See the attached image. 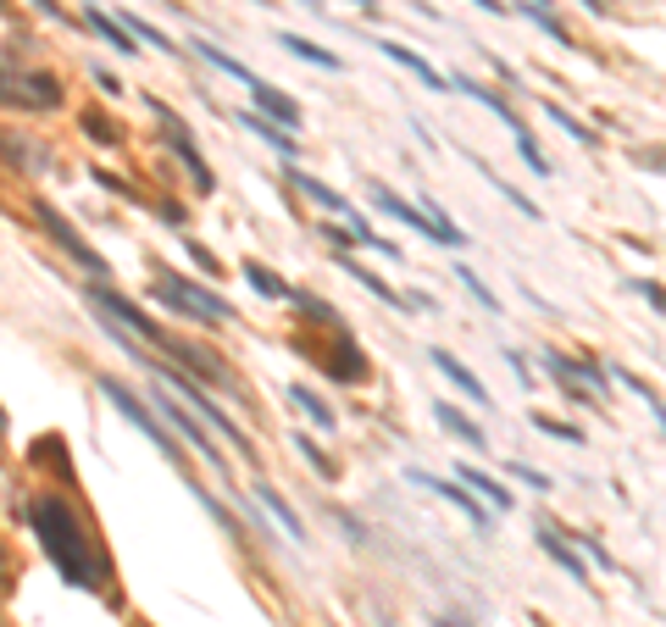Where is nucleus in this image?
I'll list each match as a JSON object with an SVG mask.
<instances>
[{
	"instance_id": "nucleus-21",
	"label": "nucleus",
	"mask_w": 666,
	"mask_h": 627,
	"mask_svg": "<svg viewBox=\"0 0 666 627\" xmlns=\"http://www.w3.org/2000/svg\"><path fill=\"white\" fill-rule=\"evenodd\" d=\"M333 266H345V273H351V278H356L361 289H372V295H378L383 306H394V311H405V306H411V300H405V295H394V289H389V284H383L378 273H367V266H356L351 255H340V261H333Z\"/></svg>"
},
{
	"instance_id": "nucleus-31",
	"label": "nucleus",
	"mask_w": 666,
	"mask_h": 627,
	"mask_svg": "<svg viewBox=\"0 0 666 627\" xmlns=\"http://www.w3.org/2000/svg\"><path fill=\"white\" fill-rule=\"evenodd\" d=\"M517 12H523V18H533V23H539V29H544L555 45H566V29H561L555 18H544V12H539V0H517Z\"/></svg>"
},
{
	"instance_id": "nucleus-9",
	"label": "nucleus",
	"mask_w": 666,
	"mask_h": 627,
	"mask_svg": "<svg viewBox=\"0 0 666 627\" xmlns=\"http://www.w3.org/2000/svg\"><path fill=\"white\" fill-rule=\"evenodd\" d=\"M405 478H411V483H423V489H434L439 500H450L456 511H467V516L478 522V533H489V511H483V500H478L461 478H434V472H423V467H411Z\"/></svg>"
},
{
	"instance_id": "nucleus-48",
	"label": "nucleus",
	"mask_w": 666,
	"mask_h": 627,
	"mask_svg": "<svg viewBox=\"0 0 666 627\" xmlns=\"http://www.w3.org/2000/svg\"><path fill=\"white\" fill-rule=\"evenodd\" d=\"M7 7H12V0H0V18H7Z\"/></svg>"
},
{
	"instance_id": "nucleus-23",
	"label": "nucleus",
	"mask_w": 666,
	"mask_h": 627,
	"mask_svg": "<svg viewBox=\"0 0 666 627\" xmlns=\"http://www.w3.org/2000/svg\"><path fill=\"white\" fill-rule=\"evenodd\" d=\"M256 494H262V505L273 511V522L289 533V539H295V545H306V527H300V516H295V511L278 500V489H273V483H256Z\"/></svg>"
},
{
	"instance_id": "nucleus-27",
	"label": "nucleus",
	"mask_w": 666,
	"mask_h": 627,
	"mask_svg": "<svg viewBox=\"0 0 666 627\" xmlns=\"http://www.w3.org/2000/svg\"><path fill=\"white\" fill-rule=\"evenodd\" d=\"M472 167H478V172H483V178H489V184H494V190H500V195H506V201H512V206H517V212H523V217H533V223H539V206H533V201H528V195H523V190H512V184H506V178H494V172H489V167H483V161H478V156H472Z\"/></svg>"
},
{
	"instance_id": "nucleus-39",
	"label": "nucleus",
	"mask_w": 666,
	"mask_h": 627,
	"mask_svg": "<svg viewBox=\"0 0 666 627\" xmlns=\"http://www.w3.org/2000/svg\"><path fill=\"white\" fill-rule=\"evenodd\" d=\"M28 7H39L50 23H67V7H61V0H28Z\"/></svg>"
},
{
	"instance_id": "nucleus-24",
	"label": "nucleus",
	"mask_w": 666,
	"mask_h": 627,
	"mask_svg": "<svg viewBox=\"0 0 666 627\" xmlns=\"http://www.w3.org/2000/svg\"><path fill=\"white\" fill-rule=\"evenodd\" d=\"M289 400H295V406H300V411H306V417L322 428V433H333V428H340V417H333V406H322V400H317L306 384H289Z\"/></svg>"
},
{
	"instance_id": "nucleus-37",
	"label": "nucleus",
	"mask_w": 666,
	"mask_h": 627,
	"mask_svg": "<svg viewBox=\"0 0 666 627\" xmlns=\"http://www.w3.org/2000/svg\"><path fill=\"white\" fill-rule=\"evenodd\" d=\"M572 539H577V550H589V556H595V561H600V567H606V572H617V561H611V556H606V545H600V539H595V533H572Z\"/></svg>"
},
{
	"instance_id": "nucleus-11",
	"label": "nucleus",
	"mask_w": 666,
	"mask_h": 627,
	"mask_svg": "<svg viewBox=\"0 0 666 627\" xmlns=\"http://www.w3.org/2000/svg\"><path fill=\"white\" fill-rule=\"evenodd\" d=\"M428 362H434V367H439V373H445V378H450V384H456V389L472 400V406H489V389H483V378H478L472 367H461L450 350H439V344H434V350H428Z\"/></svg>"
},
{
	"instance_id": "nucleus-36",
	"label": "nucleus",
	"mask_w": 666,
	"mask_h": 627,
	"mask_svg": "<svg viewBox=\"0 0 666 627\" xmlns=\"http://www.w3.org/2000/svg\"><path fill=\"white\" fill-rule=\"evenodd\" d=\"M83 128H90V139H95V145H117V139H123V134H117L101 112H83Z\"/></svg>"
},
{
	"instance_id": "nucleus-16",
	"label": "nucleus",
	"mask_w": 666,
	"mask_h": 627,
	"mask_svg": "<svg viewBox=\"0 0 666 627\" xmlns=\"http://www.w3.org/2000/svg\"><path fill=\"white\" fill-rule=\"evenodd\" d=\"M83 18H90V29H95L112 50H123V56H134V50H139V45H134V29H128V23H112V18L101 12V0H83Z\"/></svg>"
},
{
	"instance_id": "nucleus-49",
	"label": "nucleus",
	"mask_w": 666,
	"mask_h": 627,
	"mask_svg": "<svg viewBox=\"0 0 666 627\" xmlns=\"http://www.w3.org/2000/svg\"><path fill=\"white\" fill-rule=\"evenodd\" d=\"M256 7H278V0H256Z\"/></svg>"
},
{
	"instance_id": "nucleus-33",
	"label": "nucleus",
	"mask_w": 666,
	"mask_h": 627,
	"mask_svg": "<svg viewBox=\"0 0 666 627\" xmlns=\"http://www.w3.org/2000/svg\"><path fill=\"white\" fill-rule=\"evenodd\" d=\"M184 250H190V261L200 266V273H206V278H222V273H228V266H217V255H211V250H206L200 239H184Z\"/></svg>"
},
{
	"instance_id": "nucleus-26",
	"label": "nucleus",
	"mask_w": 666,
	"mask_h": 627,
	"mask_svg": "<svg viewBox=\"0 0 666 627\" xmlns=\"http://www.w3.org/2000/svg\"><path fill=\"white\" fill-rule=\"evenodd\" d=\"M544 117H550V123H555L561 134H572L577 145H595V128H589V123H577V117H572L566 106H555V101H544Z\"/></svg>"
},
{
	"instance_id": "nucleus-1",
	"label": "nucleus",
	"mask_w": 666,
	"mask_h": 627,
	"mask_svg": "<svg viewBox=\"0 0 666 627\" xmlns=\"http://www.w3.org/2000/svg\"><path fill=\"white\" fill-rule=\"evenodd\" d=\"M28 527H34L39 550L50 556V567L61 572V583L101 589V561L90 556V539H83V527H78V516L61 494H34L28 500Z\"/></svg>"
},
{
	"instance_id": "nucleus-2",
	"label": "nucleus",
	"mask_w": 666,
	"mask_h": 627,
	"mask_svg": "<svg viewBox=\"0 0 666 627\" xmlns=\"http://www.w3.org/2000/svg\"><path fill=\"white\" fill-rule=\"evenodd\" d=\"M150 300H156V306H166L173 317H184V322H206V328L233 317V306H228L222 295H211V289H200V284L179 278L173 266H161V261H156V273H150Z\"/></svg>"
},
{
	"instance_id": "nucleus-6",
	"label": "nucleus",
	"mask_w": 666,
	"mask_h": 627,
	"mask_svg": "<svg viewBox=\"0 0 666 627\" xmlns=\"http://www.w3.org/2000/svg\"><path fill=\"white\" fill-rule=\"evenodd\" d=\"M101 395H106V400H112V406H117V411H123V417H128V422H134V428H139V433H145L150 444H156V451H161L166 461H179L173 428H166V422H156V411H145V400H139L134 389H123L117 378H101Z\"/></svg>"
},
{
	"instance_id": "nucleus-45",
	"label": "nucleus",
	"mask_w": 666,
	"mask_h": 627,
	"mask_svg": "<svg viewBox=\"0 0 666 627\" xmlns=\"http://www.w3.org/2000/svg\"><path fill=\"white\" fill-rule=\"evenodd\" d=\"M528 622H533V627H555V622H544V616H528Z\"/></svg>"
},
{
	"instance_id": "nucleus-38",
	"label": "nucleus",
	"mask_w": 666,
	"mask_h": 627,
	"mask_svg": "<svg viewBox=\"0 0 666 627\" xmlns=\"http://www.w3.org/2000/svg\"><path fill=\"white\" fill-rule=\"evenodd\" d=\"M512 478H523L528 489H550V478H544V472H533V467H523V461H512Z\"/></svg>"
},
{
	"instance_id": "nucleus-43",
	"label": "nucleus",
	"mask_w": 666,
	"mask_h": 627,
	"mask_svg": "<svg viewBox=\"0 0 666 627\" xmlns=\"http://www.w3.org/2000/svg\"><path fill=\"white\" fill-rule=\"evenodd\" d=\"M351 7H356V12H367V18H372V12H378V0H351Z\"/></svg>"
},
{
	"instance_id": "nucleus-30",
	"label": "nucleus",
	"mask_w": 666,
	"mask_h": 627,
	"mask_svg": "<svg viewBox=\"0 0 666 627\" xmlns=\"http://www.w3.org/2000/svg\"><path fill=\"white\" fill-rule=\"evenodd\" d=\"M533 428H539V433H550V438H561V444H583V428H572V422H555V417H544V411L533 417Z\"/></svg>"
},
{
	"instance_id": "nucleus-3",
	"label": "nucleus",
	"mask_w": 666,
	"mask_h": 627,
	"mask_svg": "<svg viewBox=\"0 0 666 627\" xmlns=\"http://www.w3.org/2000/svg\"><path fill=\"white\" fill-rule=\"evenodd\" d=\"M372 206H378L383 217H394V223H405L411 233H423V239H434V244H450V250H456V244L467 239L461 228H445V223H434V217H428L423 206H411V201H400V195H394L389 184H378V178H372Z\"/></svg>"
},
{
	"instance_id": "nucleus-17",
	"label": "nucleus",
	"mask_w": 666,
	"mask_h": 627,
	"mask_svg": "<svg viewBox=\"0 0 666 627\" xmlns=\"http://www.w3.org/2000/svg\"><path fill=\"white\" fill-rule=\"evenodd\" d=\"M434 422H439L445 433H456V438L467 444V451H489V433H483L478 422H467L456 406H445V400H439V406H434Z\"/></svg>"
},
{
	"instance_id": "nucleus-22",
	"label": "nucleus",
	"mask_w": 666,
	"mask_h": 627,
	"mask_svg": "<svg viewBox=\"0 0 666 627\" xmlns=\"http://www.w3.org/2000/svg\"><path fill=\"white\" fill-rule=\"evenodd\" d=\"M195 56H200V61H211L217 72H228V78H239L244 89H256V83H262V78H256V72H250L244 61H233V56H222V50H217L211 39H195Z\"/></svg>"
},
{
	"instance_id": "nucleus-18",
	"label": "nucleus",
	"mask_w": 666,
	"mask_h": 627,
	"mask_svg": "<svg viewBox=\"0 0 666 627\" xmlns=\"http://www.w3.org/2000/svg\"><path fill=\"white\" fill-rule=\"evenodd\" d=\"M456 478H461V483H467V489H472L483 505H494V511H512V489H500L489 472H478V467H467V461H461V472H456Z\"/></svg>"
},
{
	"instance_id": "nucleus-41",
	"label": "nucleus",
	"mask_w": 666,
	"mask_h": 627,
	"mask_svg": "<svg viewBox=\"0 0 666 627\" xmlns=\"http://www.w3.org/2000/svg\"><path fill=\"white\" fill-rule=\"evenodd\" d=\"M644 406H650V411H655V417H661V428H666V400H655V395H650V389H644Z\"/></svg>"
},
{
	"instance_id": "nucleus-10",
	"label": "nucleus",
	"mask_w": 666,
	"mask_h": 627,
	"mask_svg": "<svg viewBox=\"0 0 666 627\" xmlns=\"http://www.w3.org/2000/svg\"><path fill=\"white\" fill-rule=\"evenodd\" d=\"M378 50H383L389 61H400L405 72H416V78H423V89H434V95H450V89H456V83H450L434 61H423L416 50H405V45H394V39H378Z\"/></svg>"
},
{
	"instance_id": "nucleus-40",
	"label": "nucleus",
	"mask_w": 666,
	"mask_h": 627,
	"mask_svg": "<svg viewBox=\"0 0 666 627\" xmlns=\"http://www.w3.org/2000/svg\"><path fill=\"white\" fill-rule=\"evenodd\" d=\"M95 83H101V89H106V95H123V83H117V78H112V72H106V67H95Z\"/></svg>"
},
{
	"instance_id": "nucleus-12",
	"label": "nucleus",
	"mask_w": 666,
	"mask_h": 627,
	"mask_svg": "<svg viewBox=\"0 0 666 627\" xmlns=\"http://www.w3.org/2000/svg\"><path fill=\"white\" fill-rule=\"evenodd\" d=\"M539 550H544L550 561H561V567H566V578H577L583 589H589V583H595V578H589V567H583V556H577V550H572V545L561 539V527H550V522H539Z\"/></svg>"
},
{
	"instance_id": "nucleus-44",
	"label": "nucleus",
	"mask_w": 666,
	"mask_h": 627,
	"mask_svg": "<svg viewBox=\"0 0 666 627\" xmlns=\"http://www.w3.org/2000/svg\"><path fill=\"white\" fill-rule=\"evenodd\" d=\"M434 627H461V622H450V616H434Z\"/></svg>"
},
{
	"instance_id": "nucleus-34",
	"label": "nucleus",
	"mask_w": 666,
	"mask_h": 627,
	"mask_svg": "<svg viewBox=\"0 0 666 627\" xmlns=\"http://www.w3.org/2000/svg\"><path fill=\"white\" fill-rule=\"evenodd\" d=\"M517 150H523V161H528L539 178H550V161H544V150L533 145V134H528V128H517Z\"/></svg>"
},
{
	"instance_id": "nucleus-8",
	"label": "nucleus",
	"mask_w": 666,
	"mask_h": 627,
	"mask_svg": "<svg viewBox=\"0 0 666 627\" xmlns=\"http://www.w3.org/2000/svg\"><path fill=\"white\" fill-rule=\"evenodd\" d=\"M311 362H317L333 384H367V373H372L367 355H361V344H356L351 333H333V344H322Z\"/></svg>"
},
{
	"instance_id": "nucleus-14",
	"label": "nucleus",
	"mask_w": 666,
	"mask_h": 627,
	"mask_svg": "<svg viewBox=\"0 0 666 627\" xmlns=\"http://www.w3.org/2000/svg\"><path fill=\"white\" fill-rule=\"evenodd\" d=\"M284 178H289V184H295L300 195H311L317 206H328V212H340V217H351V212H356V206H351V201H345L340 190H328V184H322V178H311V172H300L295 161H289V172H284Z\"/></svg>"
},
{
	"instance_id": "nucleus-42",
	"label": "nucleus",
	"mask_w": 666,
	"mask_h": 627,
	"mask_svg": "<svg viewBox=\"0 0 666 627\" xmlns=\"http://www.w3.org/2000/svg\"><path fill=\"white\" fill-rule=\"evenodd\" d=\"M472 7H483V12H494V18H506V0H472Z\"/></svg>"
},
{
	"instance_id": "nucleus-4",
	"label": "nucleus",
	"mask_w": 666,
	"mask_h": 627,
	"mask_svg": "<svg viewBox=\"0 0 666 627\" xmlns=\"http://www.w3.org/2000/svg\"><path fill=\"white\" fill-rule=\"evenodd\" d=\"M34 217H39V228H45V233H50V239H56V244H61V250L78 261V266H83V273H90L95 284H106V273H112V266H106V255H101L95 244H83V239H78V228H72V223H67V217H61L50 201H34Z\"/></svg>"
},
{
	"instance_id": "nucleus-13",
	"label": "nucleus",
	"mask_w": 666,
	"mask_h": 627,
	"mask_svg": "<svg viewBox=\"0 0 666 627\" xmlns=\"http://www.w3.org/2000/svg\"><path fill=\"white\" fill-rule=\"evenodd\" d=\"M250 101H256V112H262V117H273V123H284L289 134L300 128V106H295L289 95H278V89H273L267 78H262L256 89H250Z\"/></svg>"
},
{
	"instance_id": "nucleus-47",
	"label": "nucleus",
	"mask_w": 666,
	"mask_h": 627,
	"mask_svg": "<svg viewBox=\"0 0 666 627\" xmlns=\"http://www.w3.org/2000/svg\"><path fill=\"white\" fill-rule=\"evenodd\" d=\"M0 438H7V411H0Z\"/></svg>"
},
{
	"instance_id": "nucleus-35",
	"label": "nucleus",
	"mask_w": 666,
	"mask_h": 627,
	"mask_svg": "<svg viewBox=\"0 0 666 627\" xmlns=\"http://www.w3.org/2000/svg\"><path fill=\"white\" fill-rule=\"evenodd\" d=\"M0 106H23V72L0 67Z\"/></svg>"
},
{
	"instance_id": "nucleus-32",
	"label": "nucleus",
	"mask_w": 666,
	"mask_h": 627,
	"mask_svg": "<svg viewBox=\"0 0 666 627\" xmlns=\"http://www.w3.org/2000/svg\"><path fill=\"white\" fill-rule=\"evenodd\" d=\"M123 23L134 29V39H145V45H156V50H173V39H166V34H161L156 23H145V18H134V12H128Z\"/></svg>"
},
{
	"instance_id": "nucleus-46",
	"label": "nucleus",
	"mask_w": 666,
	"mask_h": 627,
	"mask_svg": "<svg viewBox=\"0 0 666 627\" xmlns=\"http://www.w3.org/2000/svg\"><path fill=\"white\" fill-rule=\"evenodd\" d=\"M300 7H311V12H322V0H300Z\"/></svg>"
},
{
	"instance_id": "nucleus-15",
	"label": "nucleus",
	"mask_w": 666,
	"mask_h": 627,
	"mask_svg": "<svg viewBox=\"0 0 666 627\" xmlns=\"http://www.w3.org/2000/svg\"><path fill=\"white\" fill-rule=\"evenodd\" d=\"M239 123H244L250 134H262V139H267L284 161H295V156H300V139H295L284 123H273V117H262V112H239Z\"/></svg>"
},
{
	"instance_id": "nucleus-28",
	"label": "nucleus",
	"mask_w": 666,
	"mask_h": 627,
	"mask_svg": "<svg viewBox=\"0 0 666 627\" xmlns=\"http://www.w3.org/2000/svg\"><path fill=\"white\" fill-rule=\"evenodd\" d=\"M289 444H295V451H300V456H306L322 478H333V456H322V444H317L311 433H289Z\"/></svg>"
},
{
	"instance_id": "nucleus-25",
	"label": "nucleus",
	"mask_w": 666,
	"mask_h": 627,
	"mask_svg": "<svg viewBox=\"0 0 666 627\" xmlns=\"http://www.w3.org/2000/svg\"><path fill=\"white\" fill-rule=\"evenodd\" d=\"M239 273H244V284L256 289V295H267V300H289V284H278V278L267 273V266H256V261H244Z\"/></svg>"
},
{
	"instance_id": "nucleus-5",
	"label": "nucleus",
	"mask_w": 666,
	"mask_h": 627,
	"mask_svg": "<svg viewBox=\"0 0 666 627\" xmlns=\"http://www.w3.org/2000/svg\"><path fill=\"white\" fill-rule=\"evenodd\" d=\"M150 112H156V123L166 128V134H161V139H166V150H173V156H179V161L190 167V178H195V190H200V195H211V190H217V178H211V167H206L200 145L190 139V128L179 123V112L166 106V101H150Z\"/></svg>"
},
{
	"instance_id": "nucleus-19",
	"label": "nucleus",
	"mask_w": 666,
	"mask_h": 627,
	"mask_svg": "<svg viewBox=\"0 0 666 627\" xmlns=\"http://www.w3.org/2000/svg\"><path fill=\"white\" fill-rule=\"evenodd\" d=\"M23 106L56 112V106H61V83H56L50 72H23Z\"/></svg>"
},
{
	"instance_id": "nucleus-20",
	"label": "nucleus",
	"mask_w": 666,
	"mask_h": 627,
	"mask_svg": "<svg viewBox=\"0 0 666 627\" xmlns=\"http://www.w3.org/2000/svg\"><path fill=\"white\" fill-rule=\"evenodd\" d=\"M278 45L289 50V56H300V61H311V67H322V72H340L345 61L333 56V50H322V45H311L306 34H278Z\"/></svg>"
},
{
	"instance_id": "nucleus-29",
	"label": "nucleus",
	"mask_w": 666,
	"mask_h": 627,
	"mask_svg": "<svg viewBox=\"0 0 666 627\" xmlns=\"http://www.w3.org/2000/svg\"><path fill=\"white\" fill-rule=\"evenodd\" d=\"M456 278L467 284V295H478V306H483V311H500V300H494V289H489V284H483L478 273H472V266H467V261L456 266Z\"/></svg>"
},
{
	"instance_id": "nucleus-7",
	"label": "nucleus",
	"mask_w": 666,
	"mask_h": 627,
	"mask_svg": "<svg viewBox=\"0 0 666 627\" xmlns=\"http://www.w3.org/2000/svg\"><path fill=\"white\" fill-rule=\"evenodd\" d=\"M150 400H156V411H161V422H166V428H173V433H179L184 444H195V451H200V461H206V467H217V472H228V461H222V451H217V444L206 438V428L195 422V411H190L184 400H173V395H166V389H156Z\"/></svg>"
}]
</instances>
